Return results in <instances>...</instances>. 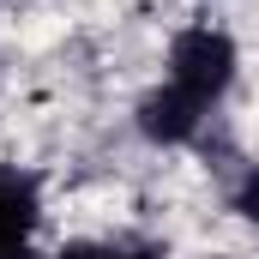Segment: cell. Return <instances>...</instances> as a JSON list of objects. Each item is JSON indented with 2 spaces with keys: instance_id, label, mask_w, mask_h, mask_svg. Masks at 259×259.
Returning <instances> with one entry per match:
<instances>
[{
  "instance_id": "2",
  "label": "cell",
  "mask_w": 259,
  "mask_h": 259,
  "mask_svg": "<svg viewBox=\"0 0 259 259\" xmlns=\"http://www.w3.org/2000/svg\"><path fill=\"white\" fill-rule=\"evenodd\" d=\"M199 115H205V103H199L193 91L169 84V91L145 97L139 127H145V139H157V145H181V139H193V133H199Z\"/></svg>"
},
{
  "instance_id": "1",
  "label": "cell",
  "mask_w": 259,
  "mask_h": 259,
  "mask_svg": "<svg viewBox=\"0 0 259 259\" xmlns=\"http://www.w3.org/2000/svg\"><path fill=\"white\" fill-rule=\"evenodd\" d=\"M169 66H175L181 91H193L199 103H211L229 84V72H235V42L223 30H181L175 49H169Z\"/></svg>"
},
{
  "instance_id": "3",
  "label": "cell",
  "mask_w": 259,
  "mask_h": 259,
  "mask_svg": "<svg viewBox=\"0 0 259 259\" xmlns=\"http://www.w3.org/2000/svg\"><path fill=\"white\" fill-rule=\"evenodd\" d=\"M30 223H36V181L0 169V259H12L24 247Z\"/></svg>"
},
{
  "instance_id": "6",
  "label": "cell",
  "mask_w": 259,
  "mask_h": 259,
  "mask_svg": "<svg viewBox=\"0 0 259 259\" xmlns=\"http://www.w3.org/2000/svg\"><path fill=\"white\" fill-rule=\"evenodd\" d=\"M12 259H42V253H30V247H18V253H12Z\"/></svg>"
},
{
  "instance_id": "5",
  "label": "cell",
  "mask_w": 259,
  "mask_h": 259,
  "mask_svg": "<svg viewBox=\"0 0 259 259\" xmlns=\"http://www.w3.org/2000/svg\"><path fill=\"white\" fill-rule=\"evenodd\" d=\"M235 211H241V217H253V223H259V169L247 175V181H241V193H235Z\"/></svg>"
},
{
  "instance_id": "4",
  "label": "cell",
  "mask_w": 259,
  "mask_h": 259,
  "mask_svg": "<svg viewBox=\"0 0 259 259\" xmlns=\"http://www.w3.org/2000/svg\"><path fill=\"white\" fill-rule=\"evenodd\" d=\"M61 259H163L157 247H127V241H72Z\"/></svg>"
}]
</instances>
